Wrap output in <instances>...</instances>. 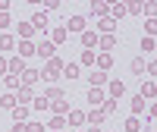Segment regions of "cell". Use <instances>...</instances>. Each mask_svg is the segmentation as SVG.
I'll return each mask as SVG.
<instances>
[{
  "mask_svg": "<svg viewBox=\"0 0 157 132\" xmlns=\"http://www.w3.org/2000/svg\"><path fill=\"white\" fill-rule=\"evenodd\" d=\"M38 72H41V79H47V82H57L60 72H63V60H60V57H50V60L44 63V69H38Z\"/></svg>",
  "mask_w": 157,
  "mask_h": 132,
  "instance_id": "6da1fadb",
  "label": "cell"
},
{
  "mask_svg": "<svg viewBox=\"0 0 157 132\" xmlns=\"http://www.w3.org/2000/svg\"><path fill=\"white\" fill-rule=\"evenodd\" d=\"M35 54L44 57V60H50V57H57V44H54V41H38V44H35Z\"/></svg>",
  "mask_w": 157,
  "mask_h": 132,
  "instance_id": "7a4b0ae2",
  "label": "cell"
},
{
  "mask_svg": "<svg viewBox=\"0 0 157 132\" xmlns=\"http://www.w3.org/2000/svg\"><path fill=\"white\" fill-rule=\"evenodd\" d=\"M116 44H120V35H98V47L104 50V54H110Z\"/></svg>",
  "mask_w": 157,
  "mask_h": 132,
  "instance_id": "3957f363",
  "label": "cell"
},
{
  "mask_svg": "<svg viewBox=\"0 0 157 132\" xmlns=\"http://www.w3.org/2000/svg\"><path fill=\"white\" fill-rule=\"evenodd\" d=\"M13 95H16V104H25V107H29V104L35 101V91H32V88H25V85H19L16 91H13Z\"/></svg>",
  "mask_w": 157,
  "mask_h": 132,
  "instance_id": "277c9868",
  "label": "cell"
},
{
  "mask_svg": "<svg viewBox=\"0 0 157 132\" xmlns=\"http://www.w3.org/2000/svg\"><path fill=\"white\" fill-rule=\"evenodd\" d=\"M85 22H88L85 16H69V22L63 25V29H66V35H69V32H78V35H82V32H85Z\"/></svg>",
  "mask_w": 157,
  "mask_h": 132,
  "instance_id": "5b68a950",
  "label": "cell"
},
{
  "mask_svg": "<svg viewBox=\"0 0 157 132\" xmlns=\"http://www.w3.org/2000/svg\"><path fill=\"white\" fill-rule=\"evenodd\" d=\"M38 79H41V72H38V69H29V66H25V72L19 76V85H25V88H32V85L38 82Z\"/></svg>",
  "mask_w": 157,
  "mask_h": 132,
  "instance_id": "8992f818",
  "label": "cell"
},
{
  "mask_svg": "<svg viewBox=\"0 0 157 132\" xmlns=\"http://www.w3.org/2000/svg\"><path fill=\"white\" fill-rule=\"evenodd\" d=\"M107 95H110L113 101H120V98L126 95V85L120 82V79H113V82H107Z\"/></svg>",
  "mask_w": 157,
  "mask_h": 132,
  "instance_id": "52a82bcc",
  "label": "cell"
},
{
  "mask_svg": "<svg viewBox=\"0 0 157 132\" xmlns=\"http://www.w3.org/2000/svg\"><path fill=\"white\" fill-rule=\"evenodd\" d=\"M6 69H10V76H22L25 72V60L22 57H10L6 60Z\"/></svg>",
  "mask_w": 157,
  "mask_h": 132,
  "instance_id": "ba28073f",
  "label": "cell"
},
{
  "mask_svg": "<svg viewBox=\"0 0 157 132\" xmlns=\"http://www.w3.org/2000/svg\"><path fill=\"white\" fill-rule=\"evenodd\" d=\"M32 116V107H25V104H16L13 107V123H25Z\"/></svg>",
  "mask_w": 157,
  "mask_h": 132,
  "instance_id": "9c48e42d",
  "label": "cell"
},
{
  "mask_svg": "<svg viewBox=\"0 0 157 132\" xmlns=\"http://www.w3.org/2000/svg\"><path fill=\"white\" fill-rule=\"evenodd\" d=\"M29 25L35 32H47V13H35V16L29 19Z\"/></svg>",
  "mask_w": 157,
  "mask_h": 132,
  "instance_id": "30bf717a",
  "label": "cell"
},
{
  "mask_svg": "<svg viewBox=\"0 0 157 132\" xmlns=\"http://www.w3.org/2000/svg\"><path fill=\"white\" fill-rule=\"evenodd\" d=\"M101 85H107V72H101V69L88 72V88H101Z\"/></svg>",
  "mask_w": 157,
  "mask_h": 132,
  "instance_id": "8fae6325",
  "label": "cell"
},
{
  "mask_svg": "<svg viewBox=\"0 0 157 132\" xmlns=\"http://www.w3.org/2000/svg\"><path fill=\"white\" fill-rule=\"evenodd\" d=\"M85 98H88V104H91V107H94V110H98V107H101V104H104V98H107V95H104V91H101V88H88V95H85Z\"/></svg>",
  "mask_w": 157,
  "mask_h": 132,
  "instance_id": "7c38bea8",
  "label": "cell"
},
{
  "mask_svg": "<svg viewBox=\"0 0 157 132\" xmlns=\"http://www.w3.org/2000/svg\"><path fill=\"white\" fill-rule=\"evenodd\" d=\"M98 29H101V35H116V19H110V16L98 19Z\"/></svg>",
  "mask_w": 157,
  "mask_h": 132,
  "instance_id": "4fadbf2b",
  "label": "cell"
},
{
  "mask_svg": "<svg viewBox=\"0 0 157 132\" xmlns=\"http://www.w3.org/2000/svg\"><path fill=\"white\" fill-rule=\"evenodd\" d=\"M78 69H82V66H78V63H63V79H69V82H72V79H78V76H82V72H78Z\"/></svg>",
  "mask_w": 157,
  "mask_h": 132,
  "instance_id": "5bb4252c",
  "label": "cell"
},
{
  "mask_svg": "<svg viewBox=\"0 0 157 132\" xmlns=\"http://www.w3.org/2000/svg\"><path fill=\"white\" fill-rule=\"evenodd\" d=\"M94 63H98V69H101V72H107V69H113V54H98Z\"/></svg>",
  "mask_w": 157,
  "mask_h": 132,
  "instance_id": "9a60e30c",
  "label": "cell"
},
{
  "mask_svg": "<svg viewBox=\"0 0 157 132\" xmlns=\"http://www.w3.org/2000/svg\"><path fill=\"white\" fill-rule=\"evenodd\" d=\"M91 16H98V19L110 16V3H104V0H98V3H91Z\"/></svg>",
  "mask_w": 157,
  "mask_h": 132,
  "instance_id": "2e32d148",
  "label": "cell"
},
{
  "mask_svg": "<svg viewBox=\"0 0 157 132\" xmlns=\"http://www.w3.org/2000/svg\"><path fill=\"white\" fill-rule=\"evenodd\" d=\"M82 44H85V50H94L98 47V32H82Z\"/></svg>",
  "mask_w": 157,
  "mask_h": 132,
  "instance_id": "e0dca14e",
  "label": "cell"
},
{
  "mask_svg": "<svg viewBox=\"0 0 157 132\" xmlns=\"http://www.w3.org/2000/svg\"><path fill=\"white\" fill-rule=\"evenodd\" d=\"M66 123H69L72 129H82V126H85V113H82V110H69V120H66Z\"/></svg>",
  "mask_w": 157,
  "mask_h": 132,
  "instance_id": "ac0fdd59",
  "label": "cell"
},
{
  "mask_svg": "<svg viewBox=\"0 0 157 132\" xmlns=\"http://www.w3.org/2000/svg\"><path fill=\"white\" fill-rule=\"evenodd\" d=\"M50 110H54L57 116H63V113L69 110V101H66V98H57V101H50Z\"/></svg>",
  "mask_w": 157,
  "mask_h": 132,
  "instance_id": "d6986e66",
  "label": "cell"
},
{
  "mask_svg": "<svg viewBox=\"0 0 157 132\" xmlns=\"http://www.w3.org/2000/svg\"><path fill=\"white\" fill-rule=\"evenodd\" d=\"M13 47H16V38H13V35H0V54H6V50H13Z\"/></svg>",
  "mask_w": 157,
  "mask_h": 132,
  "instance_id": "ffe728a7",
  "label": "cell"
},
{
  "mask_svg": "<svg viewBox=\"0 0 157 132\" xmlns=\"http://www.w3.org/2000/svg\"><path fill=\"white\" fill-rule=\"evenodd\" d=\"M0 107L13 110V107H16V95H13V91H3V95H0Z\"/></svg>",
  "mask_w": 157,
  "mask_h": 132,
  "instance_id": "44dd1931",
  "label": "cell"
},
{
  "mask_svg": "<svg viewBox=\"0 0 157 132\" xmlns=\"http://www.w3.org/2000/svg\"><path fill=\"white\" fill-rule=\"evenodd\" d=\"M32 35H35V29L29 22H19V41H32Z\"/></svg>",
  "mask_w": 157,
  "mask_h": 132,
  "instance_id": "7402d4cb",
  "label": "cell"
},
{
  "mask_svg": "<svg viewBox=\"0 0 157 132\" xmlns=\"http://www.w3.org/2000/svg\"><path fill=\"white\" fill-rule=\"evenodd\" d=\"M35 54V41H19V57L25 60V57H32Z\"/></svg>",
  "mask_w": 157,
  "mask_h": 132,
  "instance_id": "603a6c76",
  "label": "cell"
},
{
  "mask_svg": "<svg viewBox=\"0 0 157 132\" xmlns=\"http://www.w3.org/2000/svg\"><path fill=\"white\" fill-rule=\"evenodd\" d=\"M129 69H132L135 76H145V57H135L132 63H129Z\"/></svg>",
  "mask_w": 157,
  "mask_h": 132,
  "instance_id": "cb8c5ba5",
  "label": "cell"
},
{
  "mask_svg": "<svg viewBox=\"0 0 157 132\" xmlns=\"http://www.w3.org/2000/svg\"><path fill=\"white\" fill-rule=\"evenodd\" d=\"M85 123H91V126H101V123H104V113H101V110H91V113H85Z\"/></svg>",
  "mask_w": 157,
  "mask_h": 132,
  "instance_id": "d4e9b609",
  "label": "cell"
},
{
  "mask_svg": "<svg viewBox=\"0 0 157 132\" xmlns=\"http://www.w3.org/2000/svg\"><path fill=\"white\" fill-rule=\"evenodd\" d=\"M123 129H126V132H138V129H141V120H138V116H129V120L123 123Z\"/></svg>",
  "mask_w": 157,
  "mask_h": 132,
  "instance_id": "484cf974",
  "label": "cell"
},
{
  "mask_svg": "<svg viewBox=\"0 0 157 132\" xmlns=\"http://www.w3.org/2000/svg\"><path fill=\"white\" fill-rule=\"evenodd\" d=\"M50 41H54V44L60 47L63 41H66V29H54V32H50Z\"/></svg>",
  "mask_w": 157,
  "mask_h": 132,
  "instance_id": "4316f807",
  "label": "cell"
},
{
  "mask_svg": "<svg viewBox=\"0 0 157 132\" xmlns=\"http://www.w3.org/2000/svg\"><path fill=\"white\" fill-rule=\"evenodd\" d=\"M44 98H47V101H57V98H66V95H63V88H57V85H50V88L44 91Z\"/></svg>",
  "mask_w": 157,
  "mask_h": 132,
  "instance_id": "83f0119b",
  "label": "cell"
},
{
  "mask_svg": "<svg viewBox=\"0 0 157 132\" xmlns=\"http://www.w3.org/2000/svg\"><path fill=\"white\" fill-rule=\"evenodd\" d=\"M94 50H82V60H78V66H94Z\"/></svg>",
  "mask_w": 157,
  "mask_h": 132,
  "instance_id": "f1b7e54d",
  "label": "cell"
},
{
  "mask_svg": "<svg viewBox=\"0 0 157 132\" xmlns=\"http://www.w3.org/2000/svg\"><path fill=\"white\" fill-rule=\"evenodd\" d=\"M98 110H101L104 116H107V113H113V110H116V101H113V98H104V104H101Z\"/></svg>",
  "mask_w": 157,
  "mask_h": 132,
  "instance_id": "f546056e",
  "label": "cell"
},
{
  "mask_svg": "<svg viewBox=\"0 0 157 132\" xmlns=\"http://www.w3.org/2000/svg\"><path fill=\"white\" fill-rule=\"evenodd\" d=\"M126 16V3H113L110 6V19H123Z\"/></svg>",
  "mask_w": 157,
  "mask_h": 132,
  "instance_id": "4dcf8cb0",
  "label": "cell"
},
{
  "mask_svg": "<svg viewBox=\"0 0 157 132\" xmlns=\"http://www.w3.org/2000/svg\"><path fill=\"white\" fill-rule=\"evenodd\" d=\"M32 110H50V101H47L44 95H41V98H35V101H32Z\"/></svg>",
  "mask_w": 157,
  "mask_h": 132,
  "instance_id": "1f68e13d",
  "label": "cell"
},
{
  "mask_svg": "<svg viewBox=\"0 0 157 132\" xmlns=\"http://www.w3.org/2000/svg\"><path fill=\"white\" fill-rule=\"evenodd\" d=\"M3 85H6L10 91H16V88H19V76H10V72H6V76H3Z\"/></svg>",
  "mask_w": 157,
  "mask_h": 132,
  "instance_id": "d6a6232c",
  "label": "cell"
},
{
  "mask_svg": "<svg viewBox=\"0 0 157 132\" xmlns=\"http://www.w3.org/2000/svg\"><path fill=\"white\" fill-rule=\"evenodd\" d=\"M138 98H154V82H145V85H141Z\"/></svg>",
  "mask_w": 157,
  "mask_h": 132,
  "instance_id": "836d02e7",
  "label": "cell"
},
{
  "mask_svg": "<svg viewBox=\"0 0 157 132\" xmlns=\"http://www.w3.org/2000/svg\"><path fill=\"white\" fill-rule=\"evenodd\" d=\"M47 126H50V132H60L63 126H66V120H63V116H54V120H50Z\"/></svg>",
  "mask_w": 157,
  "mask_h": 132,
  "instance_id": "e575fe53",
  "label": "cell"
},
{
  "mask_svg": "<svg viewBox=\"0 0 157 132\" xmlns=\"http://www.w3.org/2000/svg\"><path fill=\"white\" fill-rule=\"evenodd\" d=\"M145 110V98H132V116H138Z\"/></svg>",
  "mask_w": 157,
  "mask_h": 132,
  "instance_id": "d590c367",
  "label": "cell"
},
{
  "mask_svg": "<svg viewBox=\"0 0 157 132\" xmlns=\"http://www.w3.org/2000/svg\"><path fill=\"white\" fill-rule=\"evenodd\" d=\"M141 50H145V54H154V38H141Z\"/></svg>",
  "mask_w": 157,
  "mask_h": 132,
  "instance_id": "8d00e7d4",
  "label": "cell"
},
{
  "mask_svg": "<svg viewBox=\"0 0 157 132\" xmlns=\"http://www.w3.org/2000/svg\"><path fill=\"white\" fill-rule=\"evenodd\" d=\"M145 32H148V38H154V32H157V19H148V22H145Z\"/></svg>",
  "mask_w": 157,
  "mask_h": 132,
  "instance_id": "74e56055",
  "label": "cell"
},
{
  "mask_svg": "<svg viewBox=\"0 0 157 132\" xmlns=\"http://www.w3.org/2000/svg\"><path fill=\"white\" fill-rule=\"evenodd\" d=\"M10 25H13V19L6 16V13H0V32H6V29H10Z\"/></svg>",
  "mask_w": 157,
  "mask_h": 132,
  "instance_id": "f35d334b",
  "label": "cell"
},
{
  "mask_svg": "<svg viewBox=\"0 0 157 132\" xmlns=\"http://www.w3.org/2000/svg\"><path fill=\"white\" fill-rule=\"evenodd\" d=\"M25 132H44V123H25Z\"/></svg>",
  "mask_w": 157,
  "mask_h": 132,
  "instance_id": "ab89813d",
  "label": "cell"
},
{
  "mask_svg": "<svg viewBox=\"0 0 157 132\" xmlns=\"http://www.w3.org/2000/svg\"><path fill=\"white\" fill-rule=\"evenodd\" d=\"M126 13H141V3H126Z\"/></svg>",
  "mask_w": 157,
  "mask_h": 132,
  "instance_id": "60d3db41",
  "label": "cell"
},
{
  "mask_svg": "<svg viewBox=\"0 0 157 132\" xmlns=\"http://www.w3.org/2000/svg\"><path fill=\"white\" fill-rule=\"evenodd\" d=\"M10 132H25V123H13V126H10Z\"/></svg>",
  "mask_w": 157,
  "mask_h": 132,
  "instance_id": "b9f144b4",
  "label": "cell"
},
{
  "mask_svg": "<svg viewBox=\"0 0 157 132\" xmlns=\"http://www.w3.org/2000/svg\"><path fill=\"white\" fill-rule=\"evenodd\" d=\"M10 10V0H0V13H6Z\"/></svg>",
  "mask_w": 157,
  "mask_h": 132,
  "instance_id": "7bdbcfd3",
  "label": "cell"
},
{
  "mask_svg": "<svg viewBox=\"0 0 157 132\" xmlns=\"http://www.w3.org/2000/svg\"><path fill=\"white\" fill-rule=\"evenodd\" d=\"M75 132H82V129H75Z\"/></svg>",
  "mask_w": 157,
  "mask_h": 132,
  "instance_id": "ee69618b",
  "label": "cell"
}]
</instances>
